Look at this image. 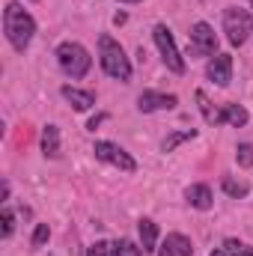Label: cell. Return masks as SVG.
<instances>
[{
	"label": "cell",
	"instance_id": "1",
	"mask_svg": "<svg viewBox=\"0 0 253 256\" xmlns=\"http://www.w3.org/2000/svg\"><path fill=\"white\" fill-rule=\"evenodd\" d=\"M3 33H6V39H9V45L15 51H27V45L33 42V33H36V21L18 3H6V9H3Z\"/></svg>",
	"mask_w": 253,
	"mask_h": 256
},
{
	"label": "cell",
	"instance_id": "2",
	"mask_svg": "<svg viewBox=\"0 0 253 256\" xmlns=\"http://www.w3.org/2000/svg\"><path fill=\"white\" fill-rule=\"evenodd\" d=\"M98 63L104 68V74L116 78V80H131V63H128L122 45L114 36H98Z\"/></svg>",
	"mask_w": 253,
	"mask_h": 256
},
{
	"label": "cell",
	"instance_id": "3",
	"mask_svg": "<svg viewBox=\"0 0 253 256\" xmlns=\"http://www.w3.org/2000/svg\"><path fill=\"white\" fill-rule=\"evenodd\" d=\"M57 63L63 68L68 78H84L90 68H92V57H90V51L80 45V42H63L60 48H57Z\"/></svg>",
	"mask_w": 253,
	"mask_h": 256
},
{
	"label": "cell",
	"instance_id": "4",
	"mask_svg": "<svg viewBox=\"0 0 253 256\" xmlns=\"http://www.w3.org/2000/svg\"><path fill=\"white\" fill-rule=\"evenodd\" d=\"M224 33L230 45H244L253 33V15L242 6H226L224 9Z\"/></svg>",
	"mask_w": 253,
	"mask_h": 256
},
{
	"label": "cell",
	"instance_id": "5",
	"mask_svg": "<svg viewBox=\"0 0 253 256\" xmlns=\"http://www.w3.org/2000/svg\"><path fill=\"white\" fill-rule=\"evenodd\" d=\"M152 36H155V45H158V51H161L164 66H167L173 74H185V57L179 54V48H176V39H173L170 27H167V24H158V27L152 30Z\"/></svg>",
	"mask_w": 253,
	"mask_h": 256
},
{
	"label": "cell",
	"instance_id": "6",
	"mask_svg": "<svg viewBox=\"0 0 253 256\" xmlns=\"http://www.w3.org/2000/svg\"><path fill=\"white\" fill-rule=\"evenodd\" d=\"M92 152H96L98 161H104V164H110V167H116V170H122V173H134V170H137V161L128 155L122 146H116V143H110V140H96Z\"/></svg>",
	"mask_w": 253,
	"mask_h": 256
},
{
	"label": "cell",
	"instance_id": "7",
	"mask_svg": "<svg viewBox=\"0 0 253 256\" xmlns=\"http://www.w3.org/2000/svg\"><path fill=\"white\" fill-rule=\"evenodd\" d=\"M218 51V36L214 30L206 24V21H196L190 27V45H188V54L190 57H212Z\"/></svg>",
	"mask_w": 253,
	"mask_h": 256
},
{
	"label": "cell",
	"instance_id": "8",
	"mask_svg": "<svg viewBox=\"0 0 253 256\" xmlns=\"http://www.w3.org/2000/svg\"><path fill=\"white\" fill-rule=\"evenodd\" d=\"M176 104H179V98H176L173 92H155V90H146V92H140V98H137V108H140L143 114L173 110Z\"/></svg>",
	"mask_w": 253,
	"mask_h": 256
},
{
	"label": "cell",
	"instance_id": "9",
	"mask_svg": "<svg viewBox=\"0 0 253 256\" xmlns=\"http://www.w3.org/2000/svg\"><path fill=\"white\" fill-rule=\"evenodd\" d=\"M206 78L218 86H230L232 80V57L230 54H214L206 66Z\"/></svg>",
	"mask_w": 253,
	"mask_h": 256
},
{
	"label": "cell",
	"instance_id": "10",
	"mask_svg": "<svg viewBox=\"0 0 253 256\" xmlns=\"http://www.w3.org/2000/svg\"><path fill=\"white\" fill-rule=\"evenodd\" d=\"M190 254H194V244L182 232H170L158 248V256H190Z\"/></svg>",
	"mask_w": 253,
	"mask_h": 256
},
{
	"label": "cell",
	"instance_id": "11",
	"mask_svg": "<svg viewBox=\"0 0 253 256\" xmlns=\"http://www.w3.org/2000/svg\"><path fill=\"white\" fill-rule=\"evenodd\" d=\"M63 98L74 108V110H90L92 104H96V92H90V90H78V86H63Z\"/></svg>",
	"mask_w": 253,
	"mask_h": 256
},
{
	"label": "cell",
	"instance_id": "12",
	"mask_svg": "<svg viewBox=\"0 0 253 256\" xmlns=\"http://www.w3.org/2000/svg\"><path fill=\"white\" fill-rule=\"evenodd\" d=\"M185 200H188L194 208H200V212H206V208H212V188L208 185H188L185 188Z\"/></svg>",
	"mask_w": 253,
	"mask_h": 256
},
{
	"label": "cell",
	"instance_id": "13",
	"mask_svg": "<svg viewBox=\"0 0 253 256\" xmlns=\"http://www.w3.org/2000/svg\"><path fill=\"white\" fill-rule=\"evenodd\" d=\"M137 232H140V244H143V250H146V254L158 250V224H155V220L143 218V220L137 224Z\"/></svg>",
	"mask_w": 253,
	"mask_h": 256
},
{
	"label": "cell",
	"instance_id": "14",
	"mask_svg": "<svg viewBox=\"0 0 253 256\" xmlns=\"http://www.w3.org/2000/svg\"><path fill=\"white\" fill-rule=\"evenodd\" d=\"M248 110L242 108V104H224L220 108V126H236V128H242V126H248Z\"/></svg>",
	"mask_w": 253,
	"mask_h": 256
},
{
	"label": "cell",
	"instance_id": "15",
	"mask_svg": "<svg viewBox=\"0 0 253 256\" xmlns=\"http://www.w3.org/2000/svg\"><path fill=\"white\" fill-rule=\"evenodd\" d=\"M42 152H45V158H60V128L57 126H45L42 131Z\"/></svg>",
	"mask_w": 253,
	"mask_h": 256
},
{
	"label": "cell",
	"instance_id": "16",
	"mask_svg": "<svg viewBox=\"0 0 253 256\" xmlns=\"http://www.w3.org/2000/svg\"><path fill=\"white\" fill-rule=\"evenodd\" d=\"M194 96H196V104H200V114H202V120H206L208 126H220V108H214L202 90H196Z\"/></svg>",
	"mask_w": 253,
	"mask_h": 256
},
{
	"label": "cell",
	"instance_id": "17",
	"mask_svg": "<svg viewBox=\"0 0 253 256\" xmlns=\"http://www.w3.org/2000/svg\"><path fill=\"white\" fill-rule=\"evenodd\" d=\"M194 137H196V128H182V131H173V134H167V137H164L161 152H173L176 146H182L185 140H194Z\"/></svg>",
	"mask_w": 253,
	"mask_h": 256
},
{
	"label": "cell",
	"instance_id": "18",
	"mask_svg": "<svg viewBox=\"0 0 253 256\" xmlns=\"http://www.w3.org/2000/svg\"><path fill=\"white\" fill-rule=\"evenodd\" d=\"M220 188H224L226 196H232V200H244V196L250 194V185H248V182H236V179H230V176H224Z\"/></svg>",
	"mask_w": 253,
	"mask_h": 256
},
{
	"label": "cell",
	"instance_id": "19",
	"mask_svg": "<svg viewBox=\"0 0 253 256\" xmlns=\"http://www.w3.org/2000/svg\"><path fill=\"white\" fill-rule=\"evenodd\" d=\"M224 250L230 256H253V248L244 244V242H238V238H226L224 242Z\"/></svg>",
	"mask_w": 253,
	"mask_h": 256
},
{
	"label": "cell",
	"instance_id": "20",
	"mask_svg": "<svg viewBox=\"0 0 253 256\" xmlns=\"http://www.w3.org/2000/svg\"><path fill=\"white\" fill-rule=\"evenodd\" d=\"M146 250L143 248H137L134 242H128V238H122V242H116L114 244V256H143Z\"/></svg>",
	"mask_w": 253,
	"mask_h": 256
},
{
	"label": "cell",
	"instance_id": "21",
	"mask_svg": "<svg viewBox=\"0 0 253 256\" xmlns=\"http://www.w3.org/2000/svg\"><path fill=\"white\" fill-rule=\"evenodd\" d=\"M236 161H238V167H253V146L250 143H238Z\"/></svg>",
	"mask_w": 253,
	"mask_h": 256
},
{
	"label": "cell",
	"instance_id": "22",
	"mask_svg": "<svg viewBox=\"0 0 253 256\" xmlns=\"http://www.w3.org/2000/svg\"><path fill=\"white\" fill-rule=\"evenodd\" d=\"M12 232H15V212L6 206V208H3V232H0V236H3V238H9Z\"/></svg>",
	"mask_w": 253,
	"mask_h": 256
},
{
	"label": "cell",
	"instance_id": "23",
	"mask_svg": "<svg viewBox=\"0 0 253 256\" xmlns=\"http://www.w3.org/2000/svg\"><path fill=\"white\" fill-rule=\"evenodd\" d=\"M86 256H114V244H108V242H96V244H90Z\"/></svg>",
	"mask_w": 253,
	"mask_h": 256
},
{
	"label": "cell",
	"instance_id": "24",
	"mask_svg": "<svg viewBox=\"0 0 253 256\" xmlns=\"http://www.w3.org/2000/svg\"><path fill=\"white\" fill-rule=\"evenodd\" d=\"M48 236H51L48 224H39V226H36V232H33V248H42V244L48 242Z\"/></svg>",
	"mask_w": 253,
	"mask_h": 256
},
{
	"label": "cell",
	"instance_id": "25",
	"mask_svg": "<svg viewBox=\"0 0 253 256\" xmlns=\"http://www.w3.org/2000/svg\"><path fill=\"white\" fill-rule=\"evenodd\" d=\"M102 122H104V114H98V116H92V120H90V126H86V128H90V131H96V128L102 126Z\"/></svg>",
	"mask_w": 253,
	"mask_h": 256
},
{
	"label": "cell",
	"instance_id": "26",
	"mask_svg": "<svg viewBox=\"0 0 253 256\" xmlns=\"http://www.w3.org/2000/svg\"><path fill=\"white\" fill-rule=\"evenodd\" d=\"M208 256H230V254H226V250L220 248V250H212V254H208Z\"/></svg>",
	"mask_w": 253,
	"mask_h": 256
},
{
	"label": "cell",
	"instance_id": "27",
	"mask_svg": "<svg viewBox=\"0 0 253 256\" xmlns=\"http://www.w3.org/2000/svg\"><path fill=\"white\" fill-rule=\"evenodd\" d=\"M120 3H143V0H120Z\"/></svg>",
	"mask_w": 253,
	"mask_h": 256
},
{
	"label": "cell",
	"instance_id": "28",
	"mask_svg": "<svg viewBox=\"0 0 253 256\" xmlns=\"http://www.w3.org/2000/svg\"><path fill=\"white\" fill-rule=\"evenodd\" d=\"M250 6H253V0H250Z\"/></svg>",
	"mask_w": 253,
	"mask_h": 256
}]
</instances>
